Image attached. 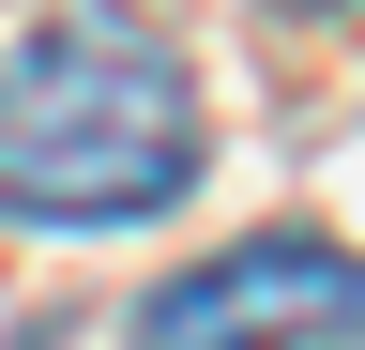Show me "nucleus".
Here are the masks:
<instances>
[{
  "mask_svg": "<svg viewBox=\"0 0 365 350\" xmlns=\"http://www.w3.org/2000/svg\"><path fill=\"white\" fill-rule=\"evenodd\" d=\"M198 168H213V122L153 16L61 0L0 46V213L16 229H137Z\"/></svg>",
  "mask_w": 365,
  "mask_h": 350,
  "instance_id": "obj_1",
  "label": "nucleus"
},
{
  "mask_svg": "<svg viewBox=\"0 0 365 350\" xmlns=\"http://www.w3.org/2000/svg\"><path fill=\"white\" fill-rule=\"evenodd\" d=\"M350 335H365V259L304 244V229H259V244L198 259V274H168L122 350H350Z\"/></svg>",
  "mask_w": 365,
  "mask_h": 350,
  "instance_id": "obj_2",
  "label": "nucleus"
},
{
  "mask_svg": "<svg viewBox=\"0 0 365 350\" xmlns=\"http://www.w3.org/2000/svg\"><path fill=\"white\" fill-rule=\"evenodd\" d=\"M289 16H335V0H289Z\"/></svg>",
  "mask_w": 365,
  "mask_h": 350,
  "instance_id": "obj_3",
  "label": "nucleus"
}]
</instances>
